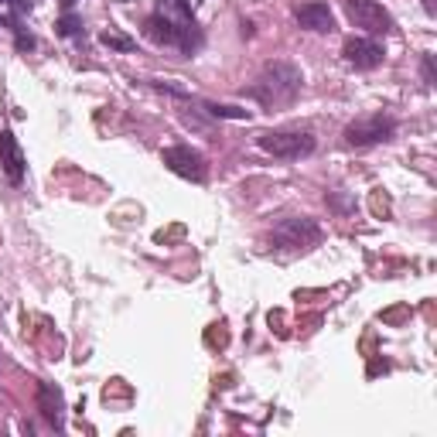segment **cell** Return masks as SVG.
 Here are the masks:
<instances>
[{
  "label": "cell",
  "mask_w": 437,
  "mask_h": 437,
  "mask_svg": "<svg viewBox=\"0 0 437 437\" xmlns=\"http://www.w3.org/2000/svg\"><path fill=\"white\" fill-rule=\"evenodd\" d=\"M100 41H103L106 48H113V52H133L137 48V41L127 38L123 31H116V27H106L103 34H100Z\"/></svg>",
  "instance_id": "obj_12"
},
{
  "label": "cell",
  "mask_w": 437,
  "mask_h": 437,
  "mask_svg": "<svg viewBox=\"0 0 437 437\" xmlns=\"http://www.w3.org/2000/svg\"><path fill=\"white\" fill-rule=\"evenodd\" d=\"M0 168H4V175L14 181V184L25 178V154H21L18 137L11 130H0Z\"/></svg>",
  "instance_id": "obj_10"
},
{
  "label": "cell",
  "mask_w": 437,
  "mask_h": 437,
  "mask_svg": "<svg viewBox=\"0 0 437 437\" xmlns=\"http://www.w3.org/2000/svg\"><path fill=\"white\" fill-rule=\"evenodd\" d=\"M318 239H321V226L314 219H308V215L283 219L270 232V246L281 250V253H304L311 246H318Z\"/></svg>",
  "instance_id": "obj_2"
},
{
  "label": "cell",
  "mask_w": 437,
  "mask_h": 437,
  "mask_svg": "<svg viewBox=\"0 0 437 437\" xmlns=\"http://www.w3.org/2000/svg\"><path fill=\"white\" fill-rule=\"evenodd\" d=\"M14 34H18V48H21V52H25V48H34V38H31V34H25V31H21L18 25H14Z\"/></svg>",
  "instance_id": "obj_15"
},
{
  "label": "cell",
  "mask_w": 437,
  "mask_h": 437,
  "mask_svg": "<svg viewBox=\"0 0 437 437\" xmlns=\"http://www.w3.org/2000/svg\"><path fill=\"white\" fill-rule=\"evenodd\" d=\"M38 410L45 413V420L48 424H62V410H65V403H62V393L55 389L52 383H38Z\"/></svg>",
  "instance_id": "obj_11"
},
{
  "label": "cell",
  "mask_w": 437,
  "mask_h": 437,
  "mask_svg": "<svg viewBox=\"0 0 437 437\" xmlns=\"http://www.w3.org/2000/svg\"><path fill=\"white\" fill-rule=\"evenodd\" d=\"M58 31L72 38V34H82V25H79L76 18H62V21H58Z\"/></svg>",
  "instance_id": "obj_14"
},
{
  "label": "cell",
  "mask_w": 437,
  "mask_h": 437,
  "mask_svg": "<svg viewBox=\"0 0 437 437\" xmlns=\"http://www.w3.org/2000/svg\"><path fill=\"white\" fill-rule=\"evenodd\" d=\"M304 89V76L294 62H267L263 72L257 76V82L250 86V96L257 100L260 106L267 109H281V106H290Z\"/></svg>",
  "instance_id": "obj_1"
},
{
  "label": "cell",
  "mask_w": 437,
  "mask_h": 437,
  "mask_svg": "<svg viewBox=\"0 0 437 437\" xmlns=\"http://www.w3.org/2000/svg\"><path fill=\"white\" fill-rule=\"evenodd\" d=\"M420 4H424V11H427L431 18H434V14H437V0H420Z\"/></svg>",
  "instance_id": "obj_17"
},
{
  "label": "cell",
  "mask_w": 437,
  "mask_h": 437,
  "mask_svg": "<svg viewBox=\"0 0 437 437\" xmlns=\"http://www.w3.org/2000/svg\"><path fill=\"white\" fill-rule=\"evenodd\" d=\"M396 133V120L386 116V113H372V116H362L356 123L345 127V144L352 147H372V144H383Z\"/></svg>",
  "instance_id": "obj_4"
},
{
  "label": "cell",
  "mask_w": 437,
  "mask_h": 437,
  "mask_svg": "<svg viewBox=\"0 0 437 437\" xmlns=\"http://www.w3.org/2000/svg\"><path fill=\"white\" fill-rule=\"evenodd\" d=\"M345 18L356 27L369 31V34H389L393 31V18L383 4L376 0H345Z\"/></svg>",
  "instance_id": "obj_5"
},
{
  "label": "cell",
  "mask_w": 437,
  "mask_h": 437,
  "mask_svg": "<svg viewBox=\"0 0 437 437\" xmlns=\"http://www.w3.org/2000/svg\"><path fill=\"white\" fill-rule=\"evenodd\" d=\"M260 147L283 161H297V157L314 154V137L308 130H267L260 133Z\"/></svg>",
  "instance_id": "obj_3"
},
{
  "label": "cell",
  "mask_w": 437,
  "mask_h": 437,
  "mask_svg": "<svg viewBox=\"0 0 437 437\" xmlns=\"http://www.w3.org/2000/svg\"><path fill=\"white\" fill-rule=\"evenodd\" d=\"M424 79H427V82H434V58H431V55L424 58Z\"/></svg>",
  "instance_id": "obj_16"
},
{
  "label": "cell",
  "mask_w": 437,
  "mask_h": 437,
  "mask_svg": "<svg viewBox=\"0 0 437 437\" xmlns=\"http://www.w3.org/2000/svg\"><path fill=\"white\" fill-rule=\"evenodd\" d=\"M294 18H297V25L308 27V31H318V34H332L335 31V14L328 4H321V0H308V4H297L294 7Z\"/></svg>",
  "instance_id": "obj_7"
},
{
  "label": "cell",
  "mask_w": 437,
  "mask_h": 437,
  "mask_svg": "<svg viewBox=\"0 0 437 437\" xmlns=\"http://www.w3.org/2000/svg\"><path fill=\"white\" fill-rule=\"evenodd\" d=\"M144 34L154 41V45H171V48H181V52H191V45H188V38H184V31L178 25H171L164 14H154V18H147V25H144Z\"/></svg>",
  "instance_id": "obj_8"
},
{
  "label": "cell",
  "mask_w": 437,
  "mask_h": 437,
  "mask_svg": "<svg viewBox=\"0 0 437 437\" xmlns=\"http://www.w3.org/2000/svg\"><path fill=\"white\" fill-rule=\"evenodd\" d=\"M342 52H345V58H349L356 69H376L386 55L383 45H376L372 38H349Z\"/></svg>",
  "instance_id": "obj_9"
},
{
  "label": "cell",
  "mask_w": 437,
  "mask_h": 437,
  "mask_svg": "<svg viewBox=\"0 0 437 437\" xmlns=\"http://www.w3.org/2000/svg\"><path fill=\"white\" fill-rule=\"evenodd\" d=\"M161 161H164L175 175H181V178H188V181H206V175H208L206 157L199 154V151H191V147H184V144L164 147Z\"/></svg>",
  "instance_id": "obj_6"
},
{
  "label": "cell",
  "mask_w": 437,
  "mask_h": 437,
  "mask_svg": "<svg viewBox=\"0 0 437 437\" xmlns=\"http://www.w3.org/2000/svg\"><path fill=\"white\" fill-rule=\"evenodd\" d=\"M206 113H212V116H219V120H250V109H239V106L206 103Z\"/></svg>",
  "instance_id": "obj_13"
}]
</instances>
